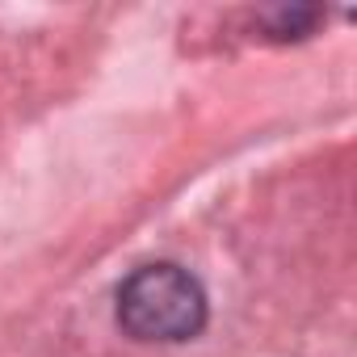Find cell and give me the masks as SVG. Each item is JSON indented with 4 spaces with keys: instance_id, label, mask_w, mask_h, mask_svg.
Masks as SVG:
<instances>
[{
    "instance_id": "obj_1",
    "label": "cell",
    "mask_w": 357,
    "mask_h": 357,
    "mask_svg": "<svg viewBox=\"0 0 357 357\" xmlns=\"http://www.w3.org/2000/svg\"><path fill=\"white\" fill-rule=\"evenodd\" d=\"M118 324L135 340H190L206 324V290L181 265H143L118 290Z\"/></svg>"
}]
</instances>
